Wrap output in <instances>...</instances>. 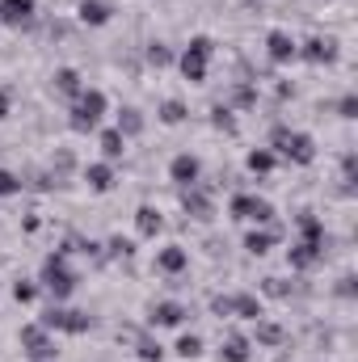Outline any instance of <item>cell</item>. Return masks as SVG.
<instances>
[{
  "label": "cell",
  "instance_id": "cell-1",
  "mask_svg": "<svg viewBox=\"0 0 358 362\" xmlns=\"http://www.w3.org/2000/svg\"><path fill=\"white\" fill-rule=\"evenodd\" d=\"M270 144H274V148H278L287 160H295V165H312V160H316V144H312V135H304V131H287V127H274Z\"/></svg>",
  "mask_w": 358,
  "mask_h": 362
},
{
  "label": "cell",
  "instance_id": "cell-2",
  "mask_svg": "<svg viewBox=\"0 0 358 362\" xmlns=\"http://www.w3.org/2000/svg\"><path fill=\"white\" fill-rule=\"evenodd\" d=\"M211 55H215V42L211 38H190V47L181 51V76L190 81V85H202L207 81V64H211Z\"/></svg>",
  "mask_w": 358,
  "mask_h": 362
},
{
  "label": "cell",
  "instance_id": "cell-3",
  "mask_svg": "<svg viewBox=\"0 0 358 362\" xmlns=\"http://www.w3.org/2000/svg\"><path fill=\"white\" fill-rule=\"evenodd\" d=\"M105 114V93L101 89H81L76 110H72V131H93Z\"/></svg>",
  "mask_w": 358,
  "mask_h": 362
},
{
  "label": "cell",
  "instance_id": "cell-4",
  "mask_svg": "<svg viewBox=\"0 0 358 362\" xmlns=\"http://www.w3.org/2000/svg\"><path fill=\"white\" fill-rule=\"evenodd\" d=\"M42 286H47L55 299H68V295L76 291V274L64 266V253H55V257L42 262Z\"/></svg>",
  "mask_w": 358,
  "mask_h": 362
},
{
  "label": "cell",
  "instance_id": "cell-5",
  "mask_svg": "<svg viewBox=\"0 0 358 362\" xmlns=\"http://www.w3.org/2000/svg\"><path fill=\"white\" fill-rule=\"evenodd\" d=\"M232 215L236 219H253V223H270L274 206H270L266 198H258V194H236L232 198Z\"/></svg>",
  "mask_w": 358,
  "mask_h": 362
},
{
  "label": "cell",
  "instance_id": "cell-6",
  "mask_svg": "<svg viewBox=\"0 0 358 362\" xmlns=\"http://www.w3.org/2000/svg\"><path fill=\"white\" fill-rule=\"evenodd\" d=\"M89 316L85 312H68V308H51L42 316V329H64V333H89Z\"/></svg>",
  "mask_w": 358,
  "mask_h": 362
},
{
  "label": "cell",
  "instance_id": "cell-7",
  "mask_svg": "<svg viewBox=\"0 0 358 362\" xmlns=\"http://www.w3.org/2000/svg\"><path fill=\"white\" fill-rule=\"evenodd\" d=\"M21 346H25V354H30L34 362L55 358V346L47 341V329H42V325H25V329H21Z\"/></svg>",
  "mask_w": 358,
  "mask_h": 362
},
{
  "label": "cell",
  "instance_id": "cell-8",
  "mask_svg": "<svg viewBox=\"0 0 358 362\" xmlns=\"http://www.w3.org/2000/svg\"><path fill=\"white\" fill-rule=\"evenodd\" d=\"M321 257H325V240H308V236H304V240L291 249V266H295V270H312Z\"/></svg>",
  "mask_w": 358,
  "mask_h": 362
},
{
  "label": "cell",
  "instance_id": "cell-9",
  "mask_svg": "<svg viewBox=\"0 0 358 362\" xmlns=\"http://www.w3.org/2000/svg\"><path fill=\"white\" fill-rule=\"evenodd\" d=\"M299 55H304L308 64H333V59H337V42H333V38H308Z\"/></svg>",
  "mask_w": 358,
  "mask_h": 362
},
{
  "label": "cell",
  "instance_id": "cell-10",
  "mask_svg": "<svg viewBox=\"0 0 358 362\" xmlns=\"http://www.w3.org/2000/svg\"><path fill=\"white\" fill-rule=\"evenodd\" d=\"M266 51H270V59H274V64H287V59H295V55H299V47H295V42H291V34H282V30H270Z\"/></svg>",
  "mask_w": 358,
  "mask_h": 362
},
{
  "label": "cell",
  "instance_id": "cell-11",
  "mask_svg": "<svg viewBox=\"0 0 358 362\" xmlns=\"http://www.w3.org/2000/svg\"><path fill=\"white\" fill-rule=\"evenodd\" d=\"M30 13H34V0H0V21L4 25H21V21H30Z\"/></svg>",
  "mask_w": 358,
  "mask_h": 362
},
{
  "label": "cell",
  "instance_id": "cell-12",
  "mask_svg": "<svg viewBox=\"0 0 358 362\" xmlns=\"http://www.w3.org/2000/svg\"><path fill=\"white\" fill-rule=\"evenodd\" d=\"M169 177L178 181L181 189H185V185H194V181H198V160H194V156H173Z\"/></svg>",
  "mask_w": 358,
  "mask_h": 362
},
{
  "label": "cell",
  "instance_id": "cell-13",
  "mask_svg": "<svg viewBox=\"0 0 358 362\" xmlns=\"http://www.w3.org/2000/svg\"><path fill=\"white\" fill-rule=\"evenodd\" d=\"M181 206H185L194 219H207V215H211V198H207L202 189H194V185H185V194H181Z\"/></svg>",
  "mask_w": 358,
  "mask_h": 362
},
{
  "label": "cell",
  "instance_id": "cell-14",
  "mask_svg": "<svg viewBox=\"0 0 358 362\" xmlns=\"http://www.w3.org/2000/svg\"><path fill=\"white\" fill-rule=\"evenodd\" d=\"M76 13H81V21H85V25H105L114 8H110L105 0H81V8H76Z\"/></svg>",
  "mask_w": 358,
  "mask_h": 362
},
{
  "label": "cell",
  "instance_id": "cell-15",
  "mask_svg": "<svg viewBox=\"0 0 358 362\" xmlns=\"http://www.w3.org/2000/svg\"><path fill=\"white\" fill-rule=\"evenodd\" d=\"M135 228H139V236H156V232L165 228V219H161L156 206H139V211H135Z\"/></svg>",
  "mask_w": 358,
  "mask_h": 362
},
{
  "label": "cell",
  "instance_id": "cell-16",
  "mask_svg": "<svg viewBox=\"0 0 358 362\" xmlns=\"http://www.w3.org/2000/svg\"><path fill=\"white\" fill-rule=\"evenodd\" d=\"M156 266H161L165 274H181L185 266H190V257H185V249H178V245H169V249H161Z\"/></svg>",
  "mask_w": 358,
  "mask_h": 362
},
{
  "label": "cell",
  "instance_id": "cell-17",
  "mask_svg": "<svg viewBox=\"0 0 358 362\" xmlns=\"http://www.w3.org/2000/svg\"><path fill=\"white\" fill-rule=\"evenodd\" d=\"M181 320H185L181 303H156L152 308V325H181Z\"/></svg>",
  "mask_w": 358,
  "mask_h": 362
},
{
  "label": "cell",
  "instance_id": "cell-18",
  "mask_svg": "<svg viewBox=\"0 0 358 362\" xmlns=\"http://www.w3.org/2000/svg\"><path fill=\"white\" fill-rule=\"evenodd\" d=\"M85 181H89L97 194H105V189L114 185V169H110V165H89V169H85Z\"/></svg>",
  "mask_w": 358,
  "mask_h": 362
},
{
  "label": "cell",
  "instance_id": "cell-19",
  "mask_svg": "<svg viewBox=\"0 0 358 362\" xmlns=\"http://www.w3.org/2000/svg\"><path fill=\"white\" fill-rule=\"evenodd\" d=\"M219 354H224V362H249V341H245L241 333H232V337L224 341Z\"/></svg>",
  "mask_w": 358,
  "mask_h": 362
},
{
  "label": "cell",
  "instance_id": "cell-20",
  "mask_svg": "<svg viewBox=\"0 0 358 362\" xmlns=\"http://www.w3.org/2000/svg\"><path fill=\"white\" fill-rule=\"evenodd\" d=\"M122 148H127L122 131H114V127H110V131H101V152H105L110 160H118V156H122Z\"/></svg>",
  "mask_w": 358,
  "mask_h": 362
},
{
  "label": "cell",
  "instance_id": "cell-21",
  "mask_svg": "<svg viewBox=\"0 0 358 362\" xmlns=\"http://www.w3.org/2000/svg\"><path fill=\"white\" fill-rule=\"evenodd\" d=\"M232 312L245 316V320H262V303H258L253 295H236V299H232Z\"/></svg>",
  "mask_w": 358,
  "mask_h": 362
},
{
  "label": "cell",
  "instance_id": "cell-22",
  "mask_svg": "<svg viewBox=\"0 0 358 362\" xmlns=\"http://www.w3.org/2000/svg\"><path fill=\"white\" fill-rule=\"evenodd\" d=\"M55 89L68 93V97H81V76H76L72 68H59V72H55Z\"/></svg>",
  "mask_w": 358,
  "mask_h": 362
},
{
  "label": "cell",
  "instance_id": "cell-23",
  "mask_svg": "<svg viewBox=\"0 0 358 362\" xmlns=\"http://www.w3.org/2000/svg\"><path fill=\"white\" fill-rule=\"evenodd\" d=\"M114 131H122V139H127V135H139V131H144V118H139V110H122Z\"/></svg>",
  "mask_w": 358,
  "mask_h": 362
},
{
  "label": "cell",
  "instance_id": "cell-24",
  "mask_svg": "<svg viewBox=\"0 0 358 362\" xmlns=\"http://www.w3.org/2000/svg\"><path fill=\"white\" fill-rule=\"evenodd\" d=\"M270 245H274V232H249V236H245V249H249L253 257L270 253Z\"/></svg>",
  "mask_w": 358,
  "mask_h": 362
},
{
  "label": "cell",
  "instance_id": "cell-25",
  "mask_svg": "<svg viewBox=\"0 0 358 362\" xmlns=\"http://www.w3.org/2000/svg\"><path fill=\"white\" fill-rule=\"evenodd\" d=\"M161 122H169V127L185 122V105H181V101H165V105H161Z\"/></svg>",
  "mask_w": 358,
  "mask_h": 362
},
{
  "label": "cell",
  "instance_id": "cell-26",
  "mask_svg": "<svg viewBox=\"0 0 358 362\" xmlns=\"http://www.w3.org/2000/svg\"><path fill=\"white\" fill-rule=\"evenodd\" d=\"M258 341H262V346H278V341H282V329L270 325V320H258Z\"/></svg>",
  "mask_w": 358,
  "mask_h": 362
},
{
  "label": "cell",
  "instance_id": "cell-27",
  "mask_svg": "<svg viewBox=\"0 0 358 362\" xmlns=\"http://www.w3.org/2000/svg\"><path fill=\"white\" fill-rule=\"evenodd\" d=\"M274 169V152H249V173H270Z\"/></svg>",
  "mask_w": 358,
  "mask_h": 362
},
{
  "label": "cell",
  "instance_id": "cell-28",
  "mask_svg": "<svg viewBox=\"0 0 358 362\" xmlns=\"http://www.w3.org/2000/svg\"><path fill=\"white\" fill-rule=\"evenodd\" d=\"M148 64H152V68H165V64H173V51L161 47V42H152V47H148Z\"/></svg>",
  "mask_w": 358,
  "mask_h": 362
},
{
  "label": "cell",
  "instance_id": "cell-29",
  "mask_svg": "<svg viewBox=\"0 0 358 362\" xmlns=\"http://www.w3.org/2000/svg\"><path fill=\"white\" fill-rule=\"evenodd\" d=\"M178 354L181 358H198V354H202V341H198L194 333H185V337L178 341Z\"/></svg>",
  "mask_w": 358,
  "mask_h": 362
},
{
  "label": "cell",
  "instance_id": "cell-30",
  "mask_svg": "<svg viewBox=\"0 0 358 362\" xmlns=\"http://www.w3.org/2000/svg\"><path fill=\"white\" fill-rule=\"evenodd\" d=\"M34 295H38V286H34V282H13V299H17V303H30Z\"/></svg>",
  "mask_w": 358,
  "mask_h": 362
},
{
  "label": "cell",
  "instance_id": "cell-31",
  "mask_svg": "<svg viewBox=\"0 0 358 362\" xmlns=\"http://www.w3.org/2000/svg\"><path fill=\"white\" fill-rule=\"evenodd\" d=\"M211 122H215L219 131H236V122H232V114H228L224 105H215V118H211Z\"/></svg>",
  "mask_w": 358,
  "mask_h": 362
},
{
  "label": "cell",
  "instance_id": "cell-32",
  "mask_svg": "<svg viewBox=\"0 0 358 362\" xmlns=\"http://www.w3.org/2000/svg\"><path fill=\"white\" fill-rule=\"evenodd\" d=\"M139 358H144V362H156V358H161V346L144 337V341H139Z\"/></svg>",
  "mask_w": 358,
  "mask_h": 362
},
{
  "label": "cell",
  "instance_id": "cell-33",
  "mask_svg": "<svg viewBox=\"0 0 358 362\" xmlns=\"http://www.w3.org/2000/svg\"><path fill=\"white\" fill-rule=\"evenodd\" d=\"M337 110H342V118H358V97H354V93H346Z\"/></svg>",
  "mask_w": 358,
  "mask_h": 362
},
{
  "label": "cell",
  "instance_id": "cell-34",
  "mask_svg": "<svg viewBox=\"0 0 358 362\" xmlns=\"http://www.w3.org/2000/svg\"><path fill=\"white\" fill-rule=\"evenodd\" d=\"M211 312H215V316H232V299H228V295H215V299H211Z\"/></svg>",
  "mask_w": 358,
  "mask_h": 362
},
{
  "label": "cell",
  "instance_id": "cell-35",
  "mask_svg": "<svg viewBox=\"0 0 358 362\" xmlns=\"http://www.w3.org/2000/svg\"><path fill=\"white\" fill-rule=\"evenodd\" d=\"M342 173H346V189H354V173H358V156H354V152L346 156V165H342Z\"/></svg>",
  "mask_w": 358,
  "mask_h": 362
},
{
  "label": "cell",
  "instance_id": "cell-36",
  "mask_svg": "<svg viewBox=\"0 0 358 362\" xmlns=\"http://www.w3.org/2000/svg\"><path fill=\"white\" fill-rule=\"evenodd\" d=\"M17 189H21V181L13 177V173H4V169H0V194H17Z\"/></svg>",
  "mask_w": 358,
  "mask_h": 362
},
{
  "label": "cell",
  "instance_id": "cell-37",
  "mask_svg": "<svg viewBox=\"0 0 358 362\" xmlns=\"http://www.w3.org/2000/svg\"><path fill=\"white\" fill-rule=\"evenodd\" d=\"M110 253H114V257H131V245H127L122 236H114V240H110Z\"/></svg>",
  "mask_w": 358,
  "mask_h": 362
},
{
  "label": "cell",
  "instance_id": "cell-38",
  "mask_svg": "<svg viewBox=\"0 0 358 362\" xmlns=\"http://www.w3.org/2000/svg\"><path fill=\"white\" fill-rule=\"evenodd\" d=\"M266 291H270V295H287V282H278V278H266Z\"/></svg>",
  "mask_w": 358,
  "mask_h": 362
},
{
  "label": "cell",
  "instance_id": "cell-39",
  "mask_svg": "<svg viewBox=\"0 0 358 362\" xmlns=\"http://www.w3.org/2000/svg\"><path fill=\"white\" fill-rule=\"evenodd\" d=\"M236 101H241V105H253V101H258V93H253V89H241V93H236Z\"/></svg>",
  "mask_w": 358,
  "mask_h": 362
},
{
  "label": "cell",
  "instance_id": "cell-40",
  "mask_svg": "<svg viewBox=\"0 0 358 362\" xmlns=\"http://www.w3.org/2000/svg\"><path fill=\"white\" fill-rule=\"evenodd\" d=\"M337 291H342V295H354V274H346V278H342V286H337Z\"/></svg>",
  "mask_w": 358,
  "mask_h": 362
},
{
  "label": "cell",
  "instance_id": "cell-41",
  "mask_svg": "<svg viewBox=\"0 0 358 362\" xmlns=\"http://www.w3.org/2000/svg\"><path fill=\"white\" fill-rule=\"evenodd\" d=\"M0 118H8V97L0 93Z\"/></svg>",
  "mask_w": 358,
  "mask_h": 362
}]
</instances>
